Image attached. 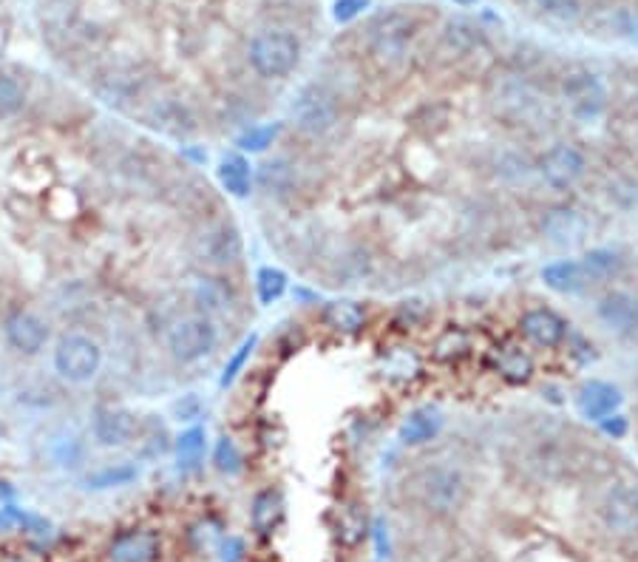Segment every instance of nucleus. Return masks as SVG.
<instances>
[{"label":"nucleus","instance_id":"13","mask_svg":"<svg viewBox=\"0 0 638 562\" xmlns=\"http://www.w3.org/2000/svg\"><path fill=\"white\" fill-rule=\"evenodd\" d=\"M520 333L539 350H556L568 338V324L550 307H534L520 318Z\"/></svg>","mask_w":638,"mask_h":562},{"label":"nucleus","instance_id":"7","mask_svg":"<svg viewBox=\"0 0 638 562\" xmlns=\"http://www.w3.org/2000/svg\"><path fill=\"white\" fill-rule=\"evenodd\" d=\"M216 344H219V329L207 316L179 318L168 329V350L179 363H193L210 356L216 350Z\"/></svg>","mask_w":638,"mask_h":562},{"label":"nucleus","instance_id":"33","mask_svg":"<svg viewBox=\"0 0 638 562\" xmlns=\"http://www.w3.org/2000/svg\"><path fill=\"white\" fill-rule=\"evenodd\" d=\"M23 103H26V91L21 82L9 75H0V120L14 117L23 109Z\"/></svg>","mask_w":638,"mask_h":562},{"label":"nucleus","instance_id":"2","mask_svg":"<svg viewBox=\"0 0 638 562\" xmlns=\"http://www.w3.org/2000/svg\"><path fill=\"white\" fill-rule=\"evenodd\" d=\"M248 60L253 71L264 80H284L301 63V43L293 32L284 29H264L250 41Z\"/></svg>","mask_w":638,"mask_h":562},{"label":"nucleus","instance_id":"22","mask_svg":"<svg viewBox=\"0 0 638 562\" xmlns=\"http://www.w3.org/2000/svg\"><path fill=\"white\" fill-rule=\"evenodd\" d=\"M284 520V497L275 488H264L255 494L253 506H250V526L255 535H273L275 528Z\"/></svg>","mask_w":638,"mask_h":562},{"label":"nucleus","instance_id":"10","mask_svg":"<svg viewBox=\"0 0 638 562\" xmlns=\"http://www.w3.org/2000/svg\"><path fill=\"white\" fill-rule=\"evenodd\" d=\"M602 520L616 537L638 535V483H618L602 503Z\"/></svg>","mask_w":638,"mask_h":562},{"label":"nucleus","instance_id":"1","mask_svg":"<svg viewBox=\"0 0 638 562\" xmlns=\"http://www.w3.org/2000/svg\"><path fill=\"white\" fill-rule=\"evenodd\" d=\"M406 497L429 515L452 517L457 515L468 501V481L460 469L446 463L423 467L406 481Z\"/></svg>","mask_w":638,"mask_h":562},{"label":"nucleus","instance_id":"17","mask_svg":"<svg viewBox=\"0 0 638 562\" xmlns=\"http://www.w3.org/2000/svg\"><path fill=\"white\" fill-rule=\"evenodd\" d=\"M539 279H543L545 288L559 295H579L591 288V279H588V270H584L582 259L550 261V265L543 268Z\"/></svg>","mask_w":638,"mask_h":562},{"label":"nucleus","instance_id":"39","mask_svg":"<svg viewBox=\"0 0 638 562\" xmlns=\"http://www.w3.org/2000/svg\"><path fill=\"white\" fill-rule=\"evenodd\" d=\"M599 426H602V432H607L611 438H625L627 429H630V424H627V418L622 415V412H616V415H611V418H604Z\"/></svg>","mask_w":638,"mask_h":562},{"label":"nucleus","instance_id":"20","mask_svg":"<svg viewBox=\"0 0 638 562\" xmlns=\"http://www.w3.org/2000/svg\"><path fill=\"white\" fill-rule=\"evenodd\" d=\"M440 429H443L440 412L432 409V406H420V409H412L406 415L398 429V438L403 446H425L437 438Z\"/></svg>","mask_w":638,"mask_h":562},{"label":"nucleus","instance_id":"28","mask_svg":"<svg viewBox=\"0 0 638 562\" xmlns=\"http://www.w3.org/2000/svg\"><path fill=\"white\" fill-rule=\"evenodd\" d=\"M296 165L287 162V159H270V162L261 165L259 182L267 193H289L296 188Z\"/></svg>","mask_w":638,"mask_h":562},{"label":"nucleus","instance_id":"15","mask_svg":"<svg viewBox=\"0 0 638 562\" xmlns=\"http://www.w3.org/2000/svg\"><path fill=\"white\" fill-rule=\"evenodd\" d=\"M139 429L137 415L125 406H103L94 415V438L103 446H125Z\"/></svg>","mask_w":638,"mask_h":562},{"label":"nucleus","instance_id":"31","mask_svg":"<svg viewBox=\"0 0 638 562\" xmlns=\"http://www.w3.org/2000/svg\"><path fill=\"white\" fill-rule=\"evenodd\" d=\"M287 288L289 279L282 268H273V265H270V268H261L259 273H255V293H259L261 304L278 302V299L287 293Z\"/></svg>","mask_w":638,"mask_h":562},{"label":"nucleus","instance_id":"40","mask_svg":"<svg viewBox=\"0 0 638 562\" xmlns=\"http://www.w3.org/2000/svg\"><path fill=\"white\" fill-rule=\"evenodd\" d=\"M244 560V542L239 537H227V542L221 546V562H241Z\"/></svg>","mask_w":638,"mask_h":562},{"label":"nucleus","instance_id":"24","mask_svg":"<svg viewBox=\"0 0 638 562\" xmlns=\"http://www.w3.org/2000/svg\"><path fill=\"white\" fill-rule=\"evenodd\" d=\"M497 105H500V111L505 117L516 120V123H520V120H531L534 117V111L539 109L536 94L531 91L528 82L522 80L505 82L500 94H497Z\"/></svg>","mask_w":638,"mask_h":562},{"label":"nucleus","instance_id":"18","mask_svg":"<svg viewBox=\"0 0 638 562\" xmlns=\"http://www.w3.org/2000/svg\"><path fill=\"white\" fill-rule=\"evenodd\" d=\"M588 231V222L582 220V213L573 207H554L543 216V234L550 245H577Z\"/></svg>","mask_w":638,"mask_h":562},{"label":"nucleus","instance_id":"4","mask_svg":"<svg viewBox=\"0 0 638 562\" xmlns=\"http://www.w3.org/2000/svg\"><path fill=\"white\" fill-rule=\"evenodd\" d=\"M193 254L207 268H233L244 256V239L233 222H213V225L202 227L200 236L193 239Z\"/></svg>","mask_w":638,"mask_h":562},{"label":"nucleus","instance_id":"38","mask_svg":"<svg viewBox=\"0 0 638 562\" xmlns=\"http://www.w3.org/2000/svg\"><path fill=\"white\" fill-rule=\"evenodd\" d=\"M369 3L372 0H335V7H332V18H335L338 23H350V21H355L357 14L364 12Z\"/></svg>","mask_w":638,"mask_h":562},{"label":"nucleus","instance_id":"21","mask_svg":"<svg viewBox=\"0 0 638 562\" xmlns=\"http://www.w3.org/2000/svg\"><path fill=\"white\" fill-rule=\"evenodd\" d=\"M494 372L511 386H525L534 378V358L528 352L516 347V344H509L502 347L494 358Z\"/></svg>","mask_w":638,"mask_h":562},{"label":"nucleus","instance_id":"36","mask_svg":"<svg viewBox=\"0 0 638 562\" xmlns=\"http://www.w3.org/2000/svg\"><path fill=\"white\" fill-rule=\"evenodd\" d=\"M275 137H278V125H253V128H248L239 137V148L250 154L267 151L270 145L275 143Z\"/></svg>","mask_w":638,"mask_h":562},{"label":"nucleus","instance_id":"19","mask_svg":"<svg viewBox=\"0 0 638 562\" xmlns=\"http://www.w3.org/2000/svg\"><path fill=\"white\" fill-rule=\"evenodd\" d=\"M216 177H219V186L236 200H248L253 193V165L248 162L244 154H225L219 159Z\"/></svg>","mask_w":638,"mask_h":562},{"label":"nucleus","instance_id":"23","mask_svg":"<svg viewBox=\"0 0 638 562\" xmlns=\"http://www.w3.org/2000/svg\"><path fill=\"white\" fill-rule=\"evenodd\" d=\"M323 324L332 327L335 333H361L366 324V307L361 302H352V299H332V302L323 304Z\"/></svg>","mask_w":638,"mask_h":562},{"label":"nucleus","instance_id":"27","mask_svg":"<svg viewBox=\"0 0 638 562\" xmlns=\"http://www.w3.org/2000/svg\"><path fill=\"white\" fill-rule=\"evenodd\" d=\"M582 265L584 270H588L591 284H602V281H611L622 273L625 259H622V254L613 250V247H593V250H588V254L582 256Z\"/></svg>","mask_w":638,"mask_h":562},{"label":"nucleus","instance_id":"41","mask_svg":"<svg viewBox=\"0 0 638 562\" xmlns=\"http://www.w3.org/2000/svg\"><path fill=\"white\" fill-rule=\"evenodd\" d=\"M454 3H460V7H474L477 0H454Z\"/></svg>","mask_w":638,"mask_h":562},{"label":"nucleus","instance_id":"29","mask_svg":"<svg viewBox=\"0 0 638 562\" xmlns=\"http://www.w3.org/2000/svg\"><path fill=\"white\" fill-rule=\"evenodd\" d=\"M539 18L556 29H570L582 21V3L579 0H536Z\"/></svg>","mask_w":638,"mask_h":562},{"label":"nucleus","instance_id":"6","mask_svg":"<svg viewBox=\"0 0 638 562\" xmlns=\"http://www.w3.org/2000/svg\"><path fill=\"white\" fill-rule=\"evenodd\" d=\"M103 367V350L89 336H62L55 350V370L69 384H89Z\"/></svg>","mask_w":638,"mask_h":562},{"label":"nucleus","instance_id":"25","mask_svg":"<svg viewBox=\"0 0 638 562\" xmlns=\"http://www.w3.org/2000/svg\"><path fill=\"white\" fill-rule=\"evenodd\" d=\"M369 535V520H366V512L357 503H343L335 512V537L341 546L346 549H355Z\"/></svg>","mask_w":638,"mask_h":562},{"label":"nucleus","instance_id":"3","mask_svg":"<svg viewBox=\"0 0 638 562\" xmlns=\"http://www.w3.org/2000/svg\"><path fill=\"white\" fill-rule=\"evenodd\" d=\"M289 117L307 137H327L341 123V105L330 89L312 82L296 94V100L289 105Z\"/></svg>","mask_w":638,"mask_h":562},{"label":"nucleus","instance_id":"8","mask_svg":"<svg viewBox=\"0 0 638 562\" xmlns=\"http://www.w3.org/2000/svg\"><path fill=\"white\" fill-rule=\"evenodd\" d=\"M562 100L573 117L582 123H593L607 109V86L596 71H570L562 80Z\"/></svg>","mask_w":638,"mask_h":562},{"label":"nucleus","instance_id":"16","mask_svg":"<svg viewBox=\"0 0 638 562\" xmlns=\"http://www.w3.org/2000/svg\"><path fill=\"white\" fill-rule=\"evenodd\" d=\"M7 338L14 350L23 352V356H37L48 341V327L35 313L18 310L7 318Z\"/></svg>","mask_w":638,"mask_h":562},{"label":"nucleus","instance_id":"35","mask_svg":"<svg viewBox=\"0 0 638 562\" xmlns=\"http://www.w3.org/2000/svg\"><path fill=\"white\" fill-rule=\"evenodd\" d=\"M607 196H611L618 207H627V211L638 207V177H630V173L616 177L611 186H607Z\"/></svg>","mask_w":638,"mask_h":562},{"label":"nucleus","instance_id":"26","mask_svg":"<svg viewBox=\"0 0 638 562\" xmlns=\"http://www.w3.org/2000/svg\"><path fill=\"white\" fill-rule=\"evenodd\" d=\"M151 125L157 131H166L171 137H185L193 131V117L187 114V109L182 103H173V100H166V103H157L153 111L148 114Z\"/></svg>","mask_w":638,"mask_h":562},{"label":"nucleus","instance_id":"5","mask_svg":"<svg viewBox=\"0 0 638 562\" xmlns=\"http://www.w3.org/2000/svg\"><path fill=\"white\" fill-rule=\"evenodd\" d=\"M418 18L406 12H389L384 18H378V23L372 26L369 46L372 55L378 57L386 66H395L406 57L409 46H412L414 35H418Z\"/></svg>","mask_w":638,"mask_h":562},{"label":"nucleus","instance_id":"11","mask_svg":"<svg viewBox=\"0 0 638 562\" xmlns=\"http://www.w3.org/2000/svg\"><path fill=\"white\" fill-rule=\"evenodd\" d=\"M596 318L604 329L618 338L638 336V295L627 290H611L596 302Z\"/></svg>","mask_w":638,"mask_h":562},{"label":"nucleus","instance_id":"32","mask_svg":"<svg viewBox=\"0 0 638 562\" xmlns=\"http://www.w3.org/2000/svg\"><path fill=\"white\" fill-rule=\"evenodd\" d=\"M213 463L221 474H239L244 469V454H241L239 443L233 438H219L216 449H213Z\"/></svg>","mask_w":638,"mask_h":562},{"label":"nucleus","instance_id":"30","mask_svg":"<svg viewBox=\"0 0 638 562\" xmlns=\"http://www.w3.org/2000/svg\"><path fill=\"white\" fill-rule=\"evenodd\" d=\"M207 432L202 426H191L176 438V460L182 469H196L205 458Z\"/></svg>","mask_w":638,"mask_h":562},{"label":"nucleus","instance_id":"9","mask_svg":"<svg viewBox=\"0 0 638 562\" xmlns=\"http://www.w3.org/2000/svg\"><path fill=\"white\" fill-rule=\"evenodd\" d=\"M536 171L543 177V182L554 191H570L582 182L588 173V157L579 145L573 143H554L548 151L539 157Z\"/></svg>","mask_w":638,"mask_h":562},{"label":"nucleus","instance_id":"14","mask_svg":"<svg viewBox=\"0 0 638 562\" xmlns=\"http://www.w3.org/2000/svg\"><path fill=\"white\" fill-rule=\"evenodd\" d=\"M159 542L157 531H148V528H130L111 540L109 546V560L111 562H153L159 557Z\"/></svg>","mask_w":638,"mask_h":562},{"label":"nucleus","instance_id":"12","mask_svg":"<svg viewBox=\"0 0 638 562\" xmlns=\"http://www.w3.org/2000/svg\"><path fill=\"white\" fill-rule=\"evenodd\" d=\"M622 404H625V395L611 381L593 378V381H584L577 390V412L591 424H602L604 418L622 412Z\"/></svg>","mask_w":638,"mask_h":562},{"label":"nucleus","instance_id":"37","mask_svg":"<svg viewBox=\"0 0 638 562\" xmlns=\"http://www.w3.org/2000/svg\"><path fill=\"white\" fill-rule=\"evenodd\" d=\"M437 358H446V361H452V358H460L468 352V338L463 336L460 329H448V333H443V336L437 338Z\"/></svg>","mask_w":638,"mask_h":562},{"label":"nucleus","instance_id":"34","mask_svg":"<svg viewBox=\"0 0 638 562\" xmlns=\"http://www.w3.org/2000/svg\"><path fill=\"white\" fill-rule=\"evenodd\" d=\"M255 344H259V338L255 336H250V338H244V341L236 347V352L230 358H227V363H225V375H221V386H230L236 381V378L241 375V370L248 367V361L253 358V350H255Z\"/></svg>","mask_w":638,"mask_h":562}]
</instances>
